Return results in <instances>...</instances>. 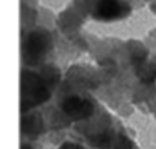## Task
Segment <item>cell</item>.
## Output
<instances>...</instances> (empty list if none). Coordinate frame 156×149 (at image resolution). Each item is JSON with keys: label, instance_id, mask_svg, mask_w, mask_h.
<instances>
[{"label": "cell", "instance_id": "1", "mask_svg": "<svg viewBox=\"0 0 156 149\" xmlns=\"http://www.w3.org/2000/svg\"><path fill=\"white\" fill-rule=\"evenodd\" d=\"M128 12V9L122 10V5L116 0H99V17L101 19H116Z\"/></svg>", "mask_w": 156, "mask_h": 149}]
</instances>
